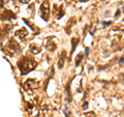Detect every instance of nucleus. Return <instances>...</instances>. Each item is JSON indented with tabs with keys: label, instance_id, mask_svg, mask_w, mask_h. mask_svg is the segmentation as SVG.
<instances>
[{
	"label": "nucleus",
	"instance_id": "10",
	"mask_svg": "<svg viewBox=\"0 0 124 117\" xmlns=\"http://www.w3.org/2000/svg\"><path fill=\"white\" fill-rule=\"evenodd\" d=\"M87 106H88V104H87V103H85V104H84V108H86Z\"/></svg>",
	"mask_w": 124,
	"mask_h": 117
},
{
	"label": "nucleus",
	"instance_id": "4",
	"mask_svg": "<svg viewBox=\"0 0 124 117\" xmlns=\"http://www.w3.org/2000/svg\"><path fill=\"white\" fill-rule=\"evenodd\" d=\"M65 55H66V53H65V51H63V53H62L61 56H60V60H59V62H58V66H59V68L63 67L64 60H65Z\"/></svg>",
	"mask_w": 124,
	"mask_h": 117
},
{
	"label": "nucleus",
	"instance_id": "6",
	"mask_svg": "<svg viewBox=\"0 0 124 117\" xmlns=\"http://www.w3.org/2000/svg\"><path fill=\"white\" fill-rule=\"evenodd\" d=\"M79 40H78V38H72L71 40V42H72V51H71V53L75 51V49H76V45H77V42H78Z\"/></svg>",
	"mask_w": 124,
	"mask_h": 117
},
{
	"label": "nucleus",
	"instance_id": "3",
	"mask_svg": "<svg viewBox=\"0 0 124 117\" xmlns=\"http://www.w3.org/2000/svg\"><path fill=\"white\" fill-rule=\"evenodd\" d=\"M27 31L23 28V29H21V30H18L17 32H16V35L17 36H19V37H21V40H25L26 38V36H27Z\"/></svg>",
	"mask_w": 124,
	"mask_h": 117
},
{
	"label": "nucleus",
	"instance_id": "8",
	"mask_svg": "<svg viewBox=\"0 0 124 117\" xmlns=\"http://www.w3.org/2000/svg\"><path fill=\"white\" fill-rule=\"evenodd\" d=\"M20 1H22L23 3H27V2L29 1V0H20Z\"/></svg>",
	"mask_w": 124,
	"mask_h": 117
},
{
	"label": "nucleus",
	"instance_id": "1",
	"mask_svg": "<svg viewBox=\"0 0 124 117\" xmlns=\"http://www.w3.org/2000/svg\"><path fill=\"white\" fill-rule=\"evenodd\" d=\"M35 65H36L35 60H33L32 58H28V57H23L18 62L19 69H20L22 75H26V74H28L32 69H34Z\"/></svg>",
	"mask_w": 124,
	"mask_h": 117
},
{
	"label": "nucleus",
	"instance_id": "11",
	"mask_svg": "<svg viewBox=\"0 0 124 117\" xmlns=\"http://www.w3.org/2000/svg\"><path fill=\"white\" fill-rule=\"evenodd\" d=\"M123 9H124V6H123Z\"/></svg>",
	"mask_w": 124,
	"mask_h": 117
},
{
	"label": "nucleus",
	"instance_id": "5",
	"mask_svg": "<svg viewBox=\"0 0 124 117\" xmlns=\"http://www.w3.org/2000/svg\"><path fill=\"white\" fill-rule=\"evenodd\" d=\"M82 57H83L82 54H80V55H78V56H77V62H76V65H77V66L81 63V60H82Z\"/></svg>",
	"mask_w": 124,
	"mask_h": 117
},
{
	"label": "nucleus",
	"instance_id": "7",
	"mask_svg": "<svg viewBox=\"0 0 124 117\" xmlns=\"http://www.w3.org/2000/svg\"><path fill=\"white\" fill-rule=\"evenodd\" d=\"M111 22H102V25H111Z\"/></svg>",
	"mask_w": 124,
	"mask_h": 117
},
{
	"label": "nucleus",
	"instance_id": "2",
	"mask_svg": "<svg viewBox=\"0 0 124 117\" xmlns=\"http://www.w3.org/2000/svg\"><path fill=\"white\" fill-rule=\"evenodd\" d=\"M49 14H50V7H49V2L45 1L40 6V16L45 21H48L49 19Z\"/></svg>",
	"mask_w": 124,
	"mask_h": 117
},
{
	"label": "nucleus",
	"instance_id": "9",
	"mask_svg": "<svg viewBox=\"0 0 124 117\" xmlns=\"http://www.w3.org/2000/svg\"><path fill=\"white\" fill-rule=\"evenodd\" d=\"M88 54H89V49L87 48V49H86V55H88Z\"/></svg>",
	"mask_w": 124,
	"mask_h": 117
}]
</instances>
